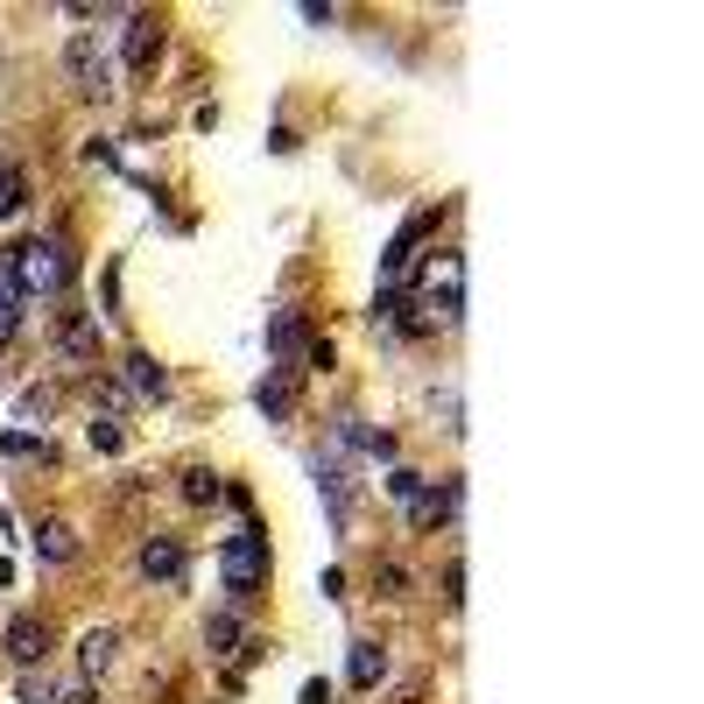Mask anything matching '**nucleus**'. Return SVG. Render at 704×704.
<instances>
[{
	"label": "nucleus",
	"mask_w": 704,
	"mask_h": 704,
	"mask_svg": "<svg viewBox=\"0 0 704 704\" xmlns=\"http://www.w3.org/2000/svg\"><path fill=\"white\" fill-rule=\"evenodd\" d=\"M373 585H381L388 599H409V570L402 564H381V570H373Z\"/></svg>",
	"instance_id": "obj_23"
},
{
	"label": "nucleus",
	"mask_w": 704,
	"mask_h": 704,
	"mask_svg": "<svg viewBox=\"0 0 704 704\" xmlns=\"http://www.w3.org/2000/svg\"><path fill=\"white\" fill-rule=\"evenodd\" d=\"M120 444H127V430L114 423V415H92V451H106V458H114Z\"/></svg>",
	"instance_id": "obj_21"
},
{
	"label": "nucleus",
	"mask_w": 704,
	"mask_h": 704,
	"mask_svg": "<svg viewBox=\"0 0 704 704\" xmlns=\"http://www.w3.org/2000/svg\"><path fill=\"white\" fill-rule=\"evenodd\" d=\"M42 655H50V627H42L36 613H21V620H8V663H14V669H36Z\"/></svg>",
	"instance_id": "obj_8"
},
{
	"label": "nucleus",
	"mask_w": 704,
	"mask_h": 704,
	"mask_svg": "<svg viewBox=\"0 0 704 704\" xmlns=\"http://www.w3.org/2000/svg\"><path fill=\"white\" fill-rule=\"evenodd\" d=\"M114 648H120V634L114 627H92L78 642V663H85V676H99V669H114Z\"/></svg>",
	"instance_id": "obj_17"
},
{
	"label": "nucleus",
	"mask_w": 704,
	"mask_h": 704,
	"mask_svg": "<svg viewBox=\"0 0 704 704\" xmlns=\"http://www.w3.org/2000/svg\"><path fill=\"white\" fill-rule=\"evenodd\" d=\"M430 226H437V212H415L409 226H402V233L388 239V254H381V282H388V290H394V282L409 275V261H415V239H423Z\"/></svg>",
	"instance_id": "obj_7"
},
{
	"label": "nucleus",
	"mask_w": 704,
	"mask_h": 704,
	"mask_svg": "<svg viewBox=\"0 0 704 704\" xmlns=\"http://www.w3.org/2000/svg\"><path fill=\"white\" fill-rule=\"evenodd\" d=\"M8 275H14L21 296H63V282H71V247H63V239H29V247H14Z\"/></svg>",
	"instance_id": "obj_1"
},
{
	"label": "nucleus",
	"mask_w": 704,
	"mask_h": 704,
	"mask_svg": "<svg viewBox=\"0 0 704 704\" xmlns=\"http://www.w3.org/2000/svg\"><path fill=\"white\" fill-rule=\"evenodd\" d=\"M303 345H311L303 317H296V311H275V317H268V352H275V366H296V360H303Z\"/></svg>",
	"instance_id": "obj_11"
},
{
	"label": "nucleus",
	"mask_w": 704,
	"mask_h": 704,
	"mask_svg": "<svg viewBox=\"0 0 704 704\" xmlns=\"http://www.w3.org/2000/svg\"><path fill=\"white\" fill-rule=\"evenodd\" d=\"M127 388L148 394V402H163V394H169V373L148 360V352H127Z\"/></svg>",
	"instance_id": "obj_14"
},
{
	"label": "nucleus",
	"mask_w": 704,
	"mask_h": 704,
	"mask_svg": "<svg viewBox=\"0 0 704 704\" xmlns=\"http://www.w3.org/2000/svg\"><path fill=\"white\" fill-rule=\"evenodd\" d=\"M57 352H63L71 366L99 360V311H63V317H57Z\"/></svg>",
	"instance_id": "obj_5"
},
{
	"label": "nucleus",
	"mask_w": 704,
	"mask_h": 704,
	"mask_svg": "<svg viewBox=\"0 0 704 704\" xmlns=\"http://www.w3.org/2000/svg\"><path fill=\"white\" fill-rule=\"evenodd\" d=\"M135 564H141L148 585H176V578H184V542H176V536H148L135 549Z\"/></svg>",
	"instance_id": "obj_6"
},
{
	"label": "nucleus",
	"mask_w": 704,
	"mask_h": 704,
	"mask_svg": "<svg viewBox=\"0 0 704 704\" xmlns=\"http://www.w3.org/2000/svg\"><path fill=\"white\" fill-rule=\"evenodd\" d=\"M21 212H29V176L0 156V226H8V218H21Z\"/></svg>",
	"instance_id": "obj_16"
},
{
	"label": "nucleus",
	"mask_w": 704,
	"mask_h": 704,
	"mask_svg": "<svg viewBox=\"0 0 704 704\" xmlns=\"http://www.w3.org/2000/svg\"><path fill=\"white\" fill-rule=\"evenodd\" d=\"M63 78H71L78 99H106V92H114V57L99 50L92 29H78L71 42H63Z\"/></svg>",
	"instance_id": "obj_3"
},
{
	"label": "nucleus",
	"mask_w": 704,
	"mask_h": 704,
	"mask_svg": "<svg viewBox=\"0 0 704 704\" xmlns=\"http://www.w3.org/2000/svg\"><path fill=\"white\" fill-rule=\"evenodd\" d=\"M156 57H163V21L127 14V71H156Z\"/></svg>",
	"instance_id": "obj_10"
},
{
	"label": "nucleus",
	"mask_w": 704,
	"mask_h": 704,
	"mask_svg": "<svg viewBox=\"0 0 704 704\" xmlns=\"http://www.w3.org/2000/svg\"><path fill=\"white\" fill-rule=\"evenodd\" d=\"M21 704H71V697H57L50 684H36V676H29V684H21Z\"/></svg>",
	"instance_id": "obj_24"
},
{
	"label": "nucleus",
	"mask_w": 704,
	"mask_h": 704,
	"mask_svg": "<svg viewBox=\"0 0 704 704\" xmlns=\"http://www.w3.org/2000/svg\"><path fill=\"white\" fill-rule=\"evenodd\" d=\"M29 542H36V557H42V564H71V557H78V528H71V521H57V515H50V521H36V536H29Z\"/></svg>",
	"instance_id": "obj_12"
},
{
	"label": "nucleus",
	"mask_w": 704,
	"mask_h": 704,
	"mask_svg": "<svg viewBox=\"0 0 704 704\" xmlns=\"http://www.w3.org/2000/svg\"><path fill=\"white\" fill-rule=\"evenodd\" d=\"M14 324H21V290H14V275L0 268V339H8Z\"/></svg>",
	"instance_id": "obj_20"
},
{
	"label": "nucleus",
	"mask_w": 704,
	"mask_h": 704,
	"mask_svg": "<svg viewBox=\"0 0 704 704\" xmlns=\"http://www.w3.org/2000/svg\"><path fill=\"white\" fill-rule=\"evenodd\" d=\"M218 493H226V487H218L212 466H190V472H184V500H190V508H212Z\"/></svg>",
	"instance_id": "obj_18"
},
{
	"label": "nucleus",
	"mask_w": 704,
	"mask_h": 704,
	"mask_svg": "<svg viewBox=\"0 0 704 704\" xmlns=\"http://www.w3.org/2000/svg\"><path fill=\"white\" fill-rule=\"evenodd\" d=\"M423 487H430V479H423V472H409V466H394V472H388V493H394V500H415Z\"/></svg>",
	"instance_id": "obj_22"
},
{
	"label": "nucleus",
	"mask_w": 704,
	"mask_h": 704,
	"mask_svg": "<svg viewBox=\"0 0 704 704\" xmlns=\"http://www.w3.org/2000/svg\"><path fill=\"white\" fill-rule=\"evenodd\" d=\"M254 409L268 415V423H290V415H296V366H275L268 381L254 388Z\"/></svg>",
	"instance_id": "obj_9"
},
{
	"label": "nucleus",
	"mask_w": 704,
	"mask_h": 704,
	"mask_svg": "<svg viewBox=\"0 0 704 704\" xmlns=\"http://www.w3.org/2000/svg\"><path fill=\"white\" fill-rule=\"evenodd\" d=\"M423 311H430V324H458V317H466V268H458V254H444V261L430 268Z\"/></svg>",
	"instance_id": "obj_4"
},
{
	"label": "nucleus",
	"mask_w": 704,
	"mask_h": 704,
	"mask_svg": "<svg viewBox=\"0 0 704 704\" xmlns=\"http://www.w3.org/2000/svg\"><path fill=\"white\" fill-rule=\"evenodd\" d=\"M381 676H388V655H381V648H373V642H352V663H345V684H352V691H373V684H381Z\"/></svg>",
	"instance_id": "obj_13"
},
{
	"label": "nucleus",
	"mask_w": 704,
	"mask_h": 704,
	"mask_svg": "<svg viewBox=\"0 0 704 704\" xmlns=\"http://www.w3.org/2000/svg\"><path fill=\"white\" fill-rule=\"evenodd\" d=\"M451 508H458V487H444V493L423 487V493L409 500V521H415V528H437V521H451Z\"/></svg>",
	"instance_id": "obj_15"
},
{
	"label": "nucleus",
	"mask_w": 704,
	"mask_h": 704,
	"mask_svg": "<svg viewBox=\"0 0 704 704\" xmlns=\"http://www.w3.org/2000/svg\"><path fill=\"white\" fill-rule=\"evenodd\" d=\"M205 648H212V655H233V648H239V620H233V613H212Z\"/></svg>",
	"instance_id": "obj_19"
},
{
	"label": "nucleus",
	"mask_w": 704,
	"mask_h": 704,
	"mask_svg": "<svg viewBox=\"0 0 704 704\" xmlns=\"http://www.w3.org/2000/svg\"><path fill=\"white\" fill-rule=\"evenodd\" d=\"M218 578H226L233 599H254V591L268 585V536H261V528H239V536L218 549Z\"/></svg>",
	"instance_id": "obj_2"
},
{
	"label": "nucleus",
	"mask_w": 704,
	"mask_h": 704,
	"mask_svg": "<svg viewBox=\"0 0 704 704\" xmlns=\"http://www.w3.org/2000/svg\"><path fill=\"white\" fill-rule=\"evenodd\" d=\"M303 704H332V684H303Z\"/></svg>",
	"instance_id": "obj_25"
}]
</instances>
